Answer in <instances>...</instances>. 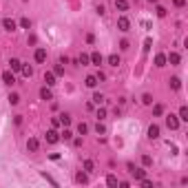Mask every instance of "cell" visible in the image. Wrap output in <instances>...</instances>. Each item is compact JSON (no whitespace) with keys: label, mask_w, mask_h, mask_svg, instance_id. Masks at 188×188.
Masks as SVG:
<instances>
[{"label":"cell","mask_w":188,"mask_h":188,"mask_svg":"<svg viewBox=\"0 0 188 188\" xmlns=\"http://www.w3.org/2000/svg\"><path fill=\"white\" fill-rule=\"evenodd\" d=\"M128 173H131V175H133L137 181L142 179V177H146V171H144V168H135L133 164H128Z\"/></svg>","instance_id":"cell-1"},{"label":"cell","mask_w":188,"mask_h":188,"mask_svg":"<svg viewBox=\"0 0 188 188\" xmlns=\"http://www.w3.org/2000/svg\"><path fill=\"white\" fill-rule=\"evenodd\" d=\"M46 142H49V144H58V142H60V133H58L55 128L46 131Z\"/></svg>","instance_id":"cell-2"},{"label":"cell","mask_w":188,"mask_h":188,"mask_svg":"<svg viewBox=\"0 0 188 188\" xmlns=\"http://www.w3.org/2000/svg\"><path fill=\"white\" fill-rule=\"evenodd\" d=\"M166 126H168L171 131L179 128V117H175V115H168V117H166Z\"/></svg>","instance_id":"cell-3"},{"label":"cell","mask_w":188,"mask_h":188,"mask_svg":"<svg viewBox=\"0 0 188 188\" xmlns=\"http://www.w3.org/2000/svg\"><path fill=\"white\" fill-rule=\"evenodd\" d=\"M40 100H44V102H46V100H53V93H51L49 86H42V89H40Z\"/></svg>","instance_id":"cell-4"},{"label":"cell","mask_w":188,"mask_h":188,"mask_svg":"<svg viewBox=\"0 0 188 188\" xmlns=\"http://www.w3.org/2000/svg\"><path fill=\"white\" fill-rule=\"evenodd\" d=\"M117 29H120V31H128L131 29V22H128V18H120V20H117Z\"/></svg>","instance_id":"cell-5"},{"label":"cell","mask_w":188,"mask_h":188,"mask_svg":"<svg viewBox=\"0 0 188 188\" xmlns=\"http://www.w3.org/2000/svg\"><path fill=\"white\" fill-rule=\"evenodd\" d=\"M0 25H2L7 31H16V27H18V25H16V20H11V18H5L2 22H0Z\"/></svg>","instance_id":"cell-6"},{"label":"cell","mask_w":188,"mask_h":188,"mask_svg":"<svg viewBox=\"0 0 188 188\" xmlns=\"http://www.w3.org/2000/svg\"><path fill=\"white\" fill-rule=\"evenodd\" d=\"M2 82H5L7 86H11V84L16 82V75H13L11 71H5V73H2Z\"/></svg>","instance_id":"cell-7"},{"label":"cell","mask_w":188,"mask_h":188,"mask_svg":"<svg viewBox=\"0 0 188 188\" xmlns=\"http://www.w3.org/2000/svg\"><path fill=\"white\" fill-rule=\"evenodd\" d=\"M148 137H151V139H157V137H159V126H157V124H151V126H148Z\"/></svg>","instance_id":"cell-8"},{"label":"cell","mask_w":188,"mask_h":188,"mask_svg":"<svg viewBox=\"0 0 188 188\" xmlns=\"http://www.w3.org/2000/svg\"><path fill=\"white\" fill-rule=\"evenodd\" d=\"M44 82H46V86H53V84H55V73L46 71V73H44Z\"/></svg>","instance_id":"cell-9"},{"label":"cell","mask_w":188,"mask_h":188,"mask_svg":"<svg viewBox=\"0 0 188 188\" xmlns=\"http://www.w3.org/2000/svg\"><path fill=\"white\" fill-rule=\"evenodd\" d=\"M166 62H171L173 66H177L179 64V53H168L166 55Z\"/></svg>","instance_id":"cell-10"},{"label":"cell","mask_w":188,"mask_h":188,"mask_svg":"<svg viewBox=\"0 0 188 188\" xmlns=\"http://www.w3.org/2000/svg\"><path fill=\"white\" fill-rule=\"evenodd\" d=\"M89 62H93L95 66H100V64H102V55H100V53H91V55H89Z\"/></svg>","instance_id":"cell-11"},{"label":"cell","mask_w":188,"mask_h":188,"mask_svg":"<svg viewBox=\"0 0 188 188\" xmlns=\"http://www.w3.org/2000/svg\"><path fill=\"white\" fill-rule=\"evenodd\" d=\"M155 66H166V55H164V53L155 55Z\"/></svg>","instance_id":"cell-12"},{"label":"cell","mask_w":188,"mask_h":188,"mask_svg":"<svg viewBox=\"0 0 188 188\" xmlns=\"http://www.w3.org/2000/svg\"><path fill=\"white\" fill-rule=\"evenodd\" d=\"M9 66H11V71H20V66H22V62H20L18 58H11V60H9Z\"/></svg>","instance_id":"cell-13"},{"label":"cell","mask_w":188,"mask_h":188,"mask_svg":"<svg viewBox=\"0 0 188 188\" xmlns=\"http://www.w3.org/2000/svg\"><path fill=\"white\" fill-rule=\"evenodd\" d=\"M27 148H29L31 153H36V151H38V139H36V137H29V142H27Z\"/></svg>","instance_id":"cell-14"},{"label":"cell","mask_w":188,"mask_h":188,"mask_svg":"<svg viewBox=\"0 0 188 188\" xmlns=\"http://www.w3.org/2000/svg\"><path fill=\"white\" fill-rule=\"evenodd\" d=\"M84 84H86L89 89H95V84H98V78H95V75H89V78L84 80Z\"/></svg>","instance_id":"cell-15"},{"label":"cell","mask_w":188,"mask_h":188,"mask_svg":"<svg viewBox=\"0 0 188 188\" xmlns=\"http://www.w3.org/2000/svg\"><path fill=\"white\" fill-rule=\"evenodd\" d=\"M108 64H111V66H120V64H122L120 55H115V53H113V55H108Z\"/></svg>","instance_id":"cell-16"},{"label":"cell","mask_w":188,"mask_h":188,"mask_svg":"<svg viewBox=\"0 0 188 188\" xmlns=\"http://www.w3.org/2000/svg\"><path fill=\"white\" fill-rule=\"evenodd\" d=\"M115 9L126 11V9H128V2H126V0H115Z\"/></svg>","instance_id":"cell-17"},{"label":"cell","mask_w":188,"mask_h":188,"mask_svg":"<svg viewBox=\"0 0 188 188\" xmlns=\"http://www.w3.org/2000/svg\"><path fill=\"white\" fill-rule=\"evenodd\" d=\"M44 60H46V51L44 49H38L36 51V62H44Z\"/></svg>","instance_id":"cell-18"},{"label":"cell","mask_w":188,"mask_h":188,"mask_svg":"<svg viewBox=\"0 0 188 188\" xmlns=\"http://www.w3.org/2000/svg\"><path fill=\"white\" fill-rule=\"evenodd\" d=\"M177 117H179L181 122H188V108H186V106H181V108H179V115H177Z\"/></svg>","instance_id":"cell-19"},{"label":"cell","mask_w":188,"mask_h":188,"mask_svg":"<svg viewBox=\"0 0 188 188\" xmlns=\"http://www.w3.org/2000/svg\"><path fill=\"white\" fill-rule=\"evenodd\" d=\"M60 124L69 126V124H71V115H69V113H62V115H60Z\"/></svg>","instance_id":"cell-20"},{"label":"cell","mask_w":188,"mask_h":188,"mask_svg":"<svg viewBox=\"0 0 188 188\" xmlns=\"http://www.w3.org/2000/svg\"><path fill=\"white\" fill-rule=\"evenodd\" d=\"M20 71H22V75H25V78H31V75H33V69H31V66H20Z\"/></svg>","instance_id":"cell-21"},{"label":"cell","mask_w":188,"mask_h":188,"mask_svg":"<svg viewBox=\"0 0 188 188\" xmlns=\"http://www.w3.org/2000/svg\"><path fill=\"white\" fill-rule=\"evenodd\" d=\"M104 102V95L102 93H95V95H93V104H102Z\"/></svg>","instance_id":"cell-22"},{"label":"cell","mask_w":188,"mask_h":188,"mask_svg":"<svg viewBox=\"0 0 188 188\" xmlns=\"http://www.w3.org/2000/svg\"><path fill=\"white\" fill-rule=\"evenodd\" d=\"M95 133H98V135H104V133H106V126H104L102 122H98V126H95Z\"/></svg>","instance_id":"cell-23"},{"label":"cell","mask_w":188,"mask_h":188,"mask_svg":"<svg viewBox=\"0 0 188 188\" xmlns=\"http://www.w3.org/2000/svg\"><path fill=\"white\" fill-rule=\"evenodd\" d=\"M20 102V95H18V93H11V95H9V104H18Z\"/></svg>","instance_id":"cell-24"},{"label":"cell","mask_w":188,"mask_h":188,"mask_svg":"<svg viewBox=\"0 0 188 188\" xmlns=\"http://www.w3.org/2000/svg\"><path fill=\"white\" fill-rule=\"evenodd\" d=\"M171 86H173V89H179V86H181V80H179V78H171Z\"/></svg>","instance_id":"cell-25"},{"label":"cell","mask_w":188,"mask_h":188,"mask_svg":"<svg viewBox=\"0 0 188 188\" xmlns=\"http://www.w3.org/2000/svg\"><path fill=\"white\" fill-rule=\"evenodd\" d=\"M161 113H164V106L161 104H155L153 106V115H161Z\"/></svg>","instance_id":"cell-26"},{"label":"cell","mask_w":188,"mask_h":188,"mask_svg":"<svg viewBox=\"0 0 188 188\" xmlns=\"http://www.w3.org/2000/svg\"><path fill=\"white\" fill-rule=\"evenodd\" d=\"M86 131H89V126H86L84 122H80V124H78V133H80V135H84Z\"/></svg>","instance_id":"cell-27"},{"label":"cell","mask_w":188,"mask_h":188,"mask_svg":"<svg viewBox=\"0 0 188 188\" xmlns=\"http://www.w3.org/2000/svg\"><path fill=\"white\" fill-rule=\"evenodd\" d=\"M106 184H108V186H117V177H115V175H108V177H106Z\"/></svg>","instance_id":"cell-28"},{"label":"cell","mask_w":188,"mask_h":188,"mask_svg":"<svg viewBox=\"0 0 188 188\" xmlns=\"http://www.w3.org/2000/svg\"><path fill=\"white\" fill-rule=\"evenodd\" d=\"M20 27H22V29H29V27H31L29 18H22V20H20Z\"/></svg>","instance_id":"cell-29"},{"label":"cell","mask_w":188,"mask_h":188,"mask_svg":"<svg viewBox=\"0 0 188 188\" xmlns=\"http://www.w3.org/2000/svg\"><path fill=\"white\" fill-rule=\"evenodd\" d=\"M155 13H157L159 18H164V16H166V9H164L161 5H157V9H155Z\"/></svg>","instance_id":"cell-30"},{"label":"cell","mask_w":188,"mask_h":188,"mask_svg":"<svg viewBox=\"0 0 188 188\" xmlns=\"http://www.w3.org/2000/svg\"><path fill=\"white\" fill-rule=\"evenodd\" d=\"M139 181H142V186H144V188H153V181H151V179H146V177H142Z\"/></svg>","instance_id":"cell-31"},{"label":"cell","mask_w":188,"mask_h":188,"mask_svg":"<svg viewBox=\"0 0 188 188\" xmlns=\"http://www.w3.org/2000/svg\"><path fill=\"white\" fill-rule=\"evenodd\" d=\"M78 64H89V55H86V53H82V55L78 58Z\"/></svg>","instance_id":"cell-32"},{"label":"cell","mask_w":188,"mask_h":188,"mask_svg":"<svg viewBox=\"0 0 188 188\" xmlns=\"http://www.w3.org/2000/svg\"><path fill=\"white\" fill-rule=\"evenodd\" d=\"M104 117H106V108H98V120L102 122V120H104Z\"/></svg>","instance_id":"cell-33"},{"label":"cell","mask_w":188,"mask_h":188,"mask_svg":"<svg viewBox=\"0 0 188 188\" xmlns=\"http://www.w3.org/2000/svg\"><path fill=\"white\" fill-rule=\"evenodd\" d=\"M142 164H144V166H151V164H153V157L144 155V157H142Z\"/></svg>","instance_id":"cell-34"},{"label":"cell","mask_w":188,"mask_h":188,"mask_svg":"<svg viewBox=\"0 0 188 188\" xmlns=\"http://www.w3.org/2000/svg\"><path fill=\"white\" fill-rule=\"evenodd\" d=\"M75 179H78L80 184H86V175H84V173H78V175H75Z\"/></svg>","instance_id":"cell-35"},{"label":"cell","mask_w":188,"mask_h":188,"mask_svg":"<svg viewBox=\"0 0 188 188\" xmlns=\"http://www.w3.org/2000/svg\"><path fill=\"white\" fill-rule=\"evenodd\" d=\"M71 135H73V133L69 131V128H64V131H62V137H64V139H71Z\"/></svg>","instance_id":"cell-36"},{"label":"cell","mask_w":188,"mask_h":188,"mask_svg":"<svg viewBox=\"0 0 188 188\" xmlns=\"http://www.w3.org/2000/svg\"><path fill=\"white\" fill-rule=\"evenodd\" d=\"M84 171H93V161H91V159L84 161Z\"/></svg>","instance_id":"cell-37"},{"label":"cell","mask_w":188,"mask_h":188,"mask_svg":"<svg viewBox=\"0 0 188 188\" xmlns=\"http://www.w3.org/2000/svg\"><path fill=\"white\" fill-rule=\"evenodd\" d=\"M151 44H153V40H151V38H146V40H144V51H148V49H151Z\"/></svg>","instance_id":"cell-38"},{"label":"cell","mask_w":188,"mask_h":188,"mask_svg":"<svg viewBox=\"0 0 188 188\" xmlns=\"http://www.w3.org/2000/svg\"><path fill=\"white\" fill-rule=\"evenodd\" d=\"M142 102H144V104H153V98H151V95H148V93H146V95L142 98Z\"/></svg>","instance_id":"cell-39"},{"label":"cell","mask_w":188,"mask_h":188,"mask_svg":"<svg viewBox=\"0 0 188 188\" xmlns=\"http://www.w3.org/2000/svg\"><path fill=\"white\" fill-rule=\"evenodd\" d=\"M53 73H55V75H62V73H64V69H62V66L58 64V66H55V71H53Z\"/></svg>","instance_id":"cell-40"},{"label":"cell","mask_w":188,"mask_h":188,"mask_svg":"<svg viewBox=\"0 0 188 188\" xmlns=\"http://www.w3.org/2000/svg\"><path fill=\"white\" fill-rule=\"evenodd\" d=\"M86 42H89V44H93V42H95V36L89 33V36H86Z\"/></svg>","instance_id":"cell-41"},{"label":"cell","mask_w":188,"mask_h":188,"mask_svg":"<svg viewBox=\"0 0 188 188\" xmlns=\"http://www.w3.org/2000/svg\"><path fill=\"white\" fill-rule=\"evenodd\" d=\"M173 2H175V7H184V5H186V0H173Z\"/></svg>","instance_id":"cell-42"},{"label":"cell","mask_w":188,"mask_h":188,"mask_svg":"<svg viewBox=\"0 0 188 188\" xmlns=\"http://www.w3.org/2000/svg\"><path fill=\"white\" fill-rule=\"evenodd\" d=\"M148 2H157V0H148Z\"/></svg>","instance_id":"cell-43"}]
</instances>
